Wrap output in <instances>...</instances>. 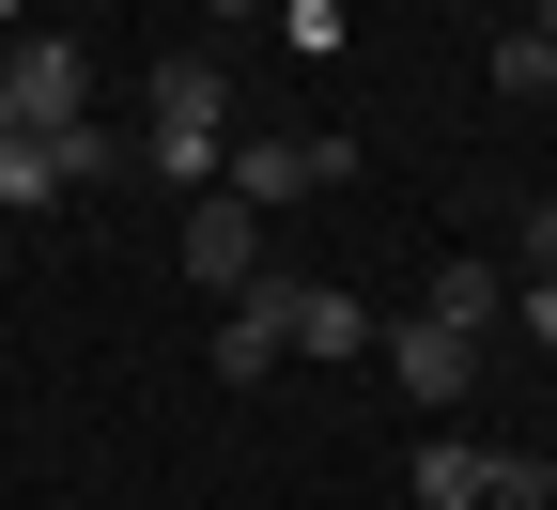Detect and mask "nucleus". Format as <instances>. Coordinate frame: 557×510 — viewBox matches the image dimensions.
<instances>
[{
	"label": "nucleus",
	"instance_id": "f257e3e1",
	"mask_svg": "<svg viewBox=\"0 0 557 510\" xmlns=\"http://www.w3.org/2000/svg\"><path fill=\"white\" fill-rule=\"evenodd\" d=\"M218 124H233L218 47H171V62H156V109H139V156H156V186H186V201L218 186V171H233V139H218Z\"/></svg>",
	"mask_w": 557,
	"mask_h": 510
},
{
	"label": "nucleus",
	"instance_id": "f03ea898",
	"mask_svg": "<svg viewBox=\"0 0 557 510\" xmlns=\"http://www.w3.org/2000/svg\"><path fill=\"white\" fill-rule=\"evenodd\" d=\"M0 94H16V139L94 124V62H78V32H16V47H0Z\"/></svg>",
	"mask_w": 557,
	"mask_h": 510
},
{
	"label": "nucleus",
	"instance_id": "7ed1b4c3",
	"mask_svg": "<svg viewBox=\"0 0 557 510\" xmlns=\"http://www.w3.org/2000/svg\"><path fill=\"white\" fill-rule=\"evenodd\" d=\"M171 263L201 278V295H248V278H263V216H248L233 186H201V201H186V233H171Z\"/></svg>",
	"mask_w": 557,
	"mask_h": 510
},
{
	"label": "nucleus",
	"instance_id": "20e7f679",
	"mask_svg": "<svg viewBox=\"0 0 557 510\" xmlns=\"http://www.w3.org/2000/svg\"><path fill=\"white\" fill-rule=\"evenodd\" d=\"M372 356L403 372V402H465V387H480V340H465V325H434V310H387V325H372Z\"/></svg>",
	"mask_w": 557,
	"mask_h": 510
},
{
	"label": "nucleus",
	"instance_id": "39448f33",
	"mask_svg": "<svg viewBox=\"0 0 557 510\" xmlns=\"http://www.w3.org/2000/svg\"><path fill=\"white\" fill-rule=\"evenodd\" d=\"M341 171H357V156H341V139H233V201L248 216H278V201H310V186H341Z\"/></svg>",
	"mask_w": 557,
	"mask_h": 510
},
{
	"label": "nucleus",
	"instance_id": "423d86ee",
	"mask_svg": "<svg viewBox=\"0 0 557 510\" xmlns=\"http://www.w3.org/2000/svg\"><path fill=\"white\" fill-rule=\"evenodd\" d=\"M278 356H295V278H248V295H233V325H218V387H263L278 372Z\"/></svg>",
	"mask_w": 557,
	"mask_h": 510
},
{
	"label": "nucleus",
	"instance_id": "0eeeda50",
	"mask_svg": "<svg viewBox=\"0 0 557 510\" xmlns=\"http://www.w3.org/2000/svg\"><path fill=\"white\" fill-rule=\"evenodd\" d=\"M403 495H418V510H480V495H496V449H465V433H434V449L403 464Z\"/></svg>",
	"mask_w": 557,
	"mask_h": 510
},
{
	"label": "nucleus",
	"instance_id": "6e6552de",
	"mask_svg": "<svg viewBox=\"0 0 557 510\" xmlns=\"http://www.w3.org/2000/svg\"><path fill=\"white\" fill-rule=\"evenodd\" d=\"M295 356H372V295H341V278H295Z\"/></svg>",
	"mask_w": 557,
	"mask_h": 510
},
{
	"label": "nucleus",
	"instance_id": "1a4fd4ad",
	"mask_svg": "<svg viewBox=\"0 0 557 510\" xmlns=\"http://www.w3.org/2000/svg\"><path fill=\"white\" fill-rule=\"evenodd\" d=\"M418 310H434V325H465V340H496L511 278H496V263H434V278H418Z\"/></svg>",
	"mask_w": 557,
	"mask_h": 510
},
{
	"label": "nucleus",
	"instance_id": "9d476101",
	"mask_svg": "<svg viewBox=\"0 0 557 510\" xmlns=\"http://www.w3.org/2000/svg\"><path fill=\"white\" fill-rule=\"evenodd\" d=\"M62 201V156H47V139H0V216H47Z\"/></svg>",
	"mask_w": 557,
	"mask_h": 510
},
{
	"label": "nucleus",
	"instance_id": "9b49d317",
	"mask_svg": "<svg viewBox=\"0 0 557 510\" xmlns=\"http://www.w3.org/2000/svg\"><path fill=\"white\" fill-rule=\"evenodd\" d=\"M496 94H527V109L557 94V47H542V32H496Z\"/></svg>",
	"mask_w": 557,
	"mask_h": 510
},
{
	"label": "nucleus",
	"instance_id": "f8f14e48",
	"mask_svg": "<svg viewBox=\"0 0 557 510\" xmlns=\"http://www.w3.org/2000/svg\"><path fill=\"white\" fill-rule=\"evenodd\" d=\"M47 156H62V186H94V171H124V156H139V139H109V124H62Z\"/></svg>",
	"mask_w": 557,
	"mask_h": 510
},
{
	"label": "nucleus",
	"instance_id": "ddd939ff",
	"mask_svg": "<svg viewBox=\"0 0 557 510\" xmlns=\"http://www.w3.org/2000/svg\"><path fill=\"white\" fill-rule=\"evenodd\" d=\"M527 340H542V356H557V278H527Z\"/></svg>",
	"mask_w": 557,
	"mask_h": 510
},
{
	"label": "nucleus",
	"instance_id": "4468645a",
	"mask_svg": "<svg viewBox=\"0 0 557 510\" xmlns=\"http://www.w3.org/2000/svg\"><path fill=\"white\" fill-rule=\"evenodd\" d=\"M527 263H542V278H557V201H527Z\"/></svg>",
	"mask_w": 557,
	"mask_h": 510
},
{
	"label": "nucleus",
	"instance_id": "2eb2a0df",
	"mask_svg": "<svg viewBox=\"0 0 557 510\" xmlns=\"http://www.w3.org/2000/svg\"><path fill=\"white\" fill-rule=\"evenodd\" d=\"M527 32H542V47H557V0H527Z\"/></svg>",
	"mask_w": 557,
	"mask_h": 510
},
{
	"label": "nucleus",
	"instance_id": "dca6fc26",
	"mask_svg": "<svg viewBox=\"0 0 557 510\" xmlns=\"http://www.w3.org/2000/svg\"><path fill=\"white\" fill-rule=\"evenodd\" d=\"M201 16H263V0H201Z\"/></svg>",
	"mask_w": 557,
	"mask_h": 510
},
{
	"label": "nucleus",
	"instance_id": "f3484780",
	"mask_svg": "<svg viewBox=\"0 0 557 510\" xmlns=\"http://www.w3.org/2000/svg\"><path fill=\"white\" fill-rule=\"evenodd\" d=\"M0 47H16V0H0Z\"/></svg>",
	"mask_w": 557,
	"mask_h": 510
},
{
	"label": "nucleus",
	"instance_id": "a211bd4d",
	"mask_svg": "<svg viewBox=\"0 0 557 510\" xmlns=\"http://www.w3.org/2000/svg\"><path fill=\"white\" fill-rule=\"evenodd\" d=\"M0 139H16V94H0Z\"/></svg>",
	"mask_w": 557,
	"mask_h": 510
}]
</instances>
